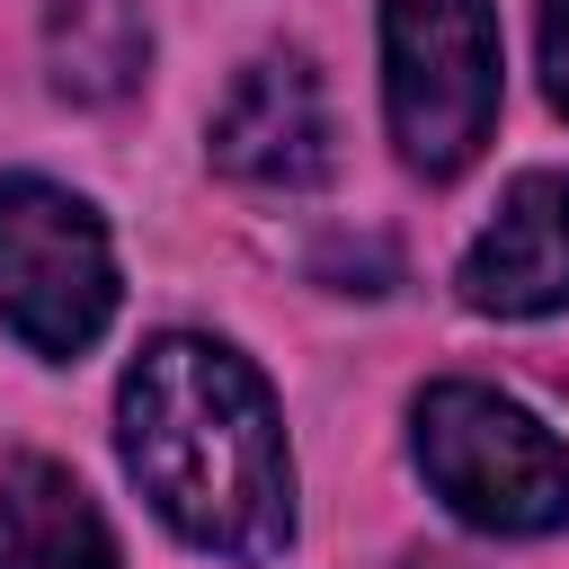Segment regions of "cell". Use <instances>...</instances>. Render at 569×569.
I'll return each mask as SVG.
<instances>
[{"label":"cell","instance_id":"obj_2","mask_svg":"<svg viewBox=\"0 0 569 569\" xmlns=\"http://www.w3.org/2000/svg\"><path fill=\"white\" fill-rule=\"evenodd\" d=\"M418 471L427 489L480 533H551L569 525V445L498 400L489 382H427L418 391Z\"/></svg>","mask_w":569,"mask_h":569},{"label":"cell","instance_id":"obj_8","mask_svg":"<svg viewBox=\"0 0 569 569\" xmlns=\"http://www.w3.org/2000/svg\"><path fill=\"white\" fill-rule=\"evenodd\" d=\"M142 9L133 0H53L44 9V62H53V89L80 98V107H107L142 80Z\"/></svg>","mask_w":569,"mask_h":569},{"label":"cell","instance_id":"obj_1","mask_svg":"<svg viewBox=\"0 0 569 569\" xmlns=\"http://www.w3.org/2000/svg\"><path fill=\"white\" fill-rule=\"evenodd\" d=\"M124 471L142 498L222 560H276L293 542V462L267 382L222 338H151L116 400Z\"/></svg>","mask_w":569,"mask_h":569},{"label":"cell","instance_id":"obj_9","mask_svg":"<svg viewBox=\"0 0 569 569\" xmlns=\"http://www.w3.org/2000/svg\"><path fill=\"white\" fill-rule=\"evenodd\" d=\"M542 80H551V107L569 116V0H542Z\"/></svg>","mask_w":569,"mask_h":569},{"label":"cell","instance_id":"obj_3","mask_svg":"<svg viewBox=\"0 0 569 569\" xmlns=\"http://www.w3.org/2000/svg\"><path fill=\"white\" fill-rule=\"evenodd\" d=\"M382 107L409 169L453 178L498 124L489 0H382Z\"/></svg>","mask_w":569,"mask_h":569},{"label":"cell","instance_id":"obj_4","mask_svg":"<svg viewBox=\"0 0 569 569\" xmlns=\"http://www.w3.org/2000/svg\"><path fill=\"white\" fill-rule=\"evenodd\" d=\"M116 311V249L107 222L44 187V178H0V320L36 356H80Z\"/></svg>","mask_w":569,"mask_h":569},{"label":"cell","instance_id":"obj_5","mask_svg":"<svg viewBox=\"0 0 569 569\" xmlns=\"http://www.w3.org/2000/svg\"><path fill=\"white\" fill-rule=\"evenodd\" d=\"M213 160L249 187H320L329 178V107L293 53H267L231 80L213 116Z\"/></svg>","mask_w":569,"mask_h":569},{"label":"cell","instance_id":"obj_7","mask_svg":"<svg viewBox=\"0 0 569 569\" xmlns=\"http://www.w3.org/2000/svg\"><path fill=\"white\" fill-rule=\"evenodd\" d=\"M0 569H116L89 489L44 453H18L0 471Z\"/></svg>","mask_w":569,"mask_h":569},{"label":"cell","instance_id":"obj_6","mask_svg":"<svg viewBox=\"0 0 569 569\" xmlns=\"http://www.w3.org/2000/svg\"><path fill=\"white\" fill-rule=\"evenodd\" d=\"M462 302L498 320H533L569 302V178L560 169H533L507 187L498 222L462 258Z\"/></svg>","mask_w":569,"mask_h":569}]
</instances>
